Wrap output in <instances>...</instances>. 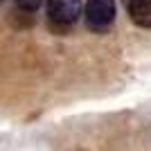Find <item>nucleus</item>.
<instances>
[{
	"label": "nucleus",
	"instance_id": "7ed1b4c3",
	"mask_svg": "<svg viewBox=\"0 0 151 151\" xmlns=\"http://www.w3.org/2000/svg\"><path fill=\"white\" fill-rule=\"evenodd\" d=\"M135 25L151 27V0H124Z\"/></svg>",
	"mask_w": 151,
	"mask_h": 151
},
{
	"label": "nucleus",
	"instance_id": "f03ea898",
	"mask_svg": "<svg viewBox=\"0 0 151 151\" xmlns=\"http://www.w3.org/2000/svg\"><path fill=\"white\" fill-rule=\"evenodd\" d=\"M83 12L81 0H47V16L57 25L75 23Z\"/></svg>",
	"mask_w": 151,
	"mask_h": 151
},
{
	"label": "nucleus",
	"instance_id": "f257e3e1",
	"mask_svg": "<svg viewBox=\"0 0 151 151\" xmlns=\"http://www.w3.org/2000/svg\"><path fill=\"white\" fill-rule=\"evenodd\" d=\"M83 16L90 29H106L115 18V0H88L83 7Z\"/></svg>",
	"mask_w": 151,
	"mask_h": 151
},
{
	"label": "nucleus",
	"instance_id": "39448f33",
	"mask_svg": "<svg viewBox=\"0 0 151 151\" xmlns=\"http://www.w3.org/2000/svg\"><path fill=\"white\" fill-rule=\"evenodd\" d=\"M0 2H2V0H0Z\"/></svg>",
	"mask_w": 151,
	"mask_h": 151
},
{
	"label": "nucleus",
	"instance_id": "20e7f679",
	"mask_svg": "<svg viewBox=\"0 0 151 151\" xmlns=\"http://www.w3.org/2000/svg\"><path fill=\"white\" fill-rule=\"evenodd\" d=\"M16 5L20 9H25V12H34V9H38L43 5V0H16Z\"/></svg>",
	"mask_w": 151,
	"mask_h": 151
}]
</instances>
